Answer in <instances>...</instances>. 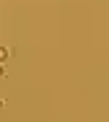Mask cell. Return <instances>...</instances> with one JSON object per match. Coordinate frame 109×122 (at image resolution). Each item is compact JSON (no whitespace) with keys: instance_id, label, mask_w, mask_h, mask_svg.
<instances>
[{"instance_id":"1","label":"cell","mask_w":109,"mask_h":122,"mask_svg":"<svg viewBox=\"0 0 109 122\" xmlns=\"http://www.w3.org/2000/svg\"><path fill=\"white\" fill-rule=\"evenodd\" d=\"M8 55H10L8 47H3V44H0V62H5V60H8Z\"/></svg>"},{"instance_id":"2","label":"cell","mask_w":109,"mask_h":122,"mask_svg":"<svg viewBox=\"0 0 109 122\" xmlns=\"http://www.w3.org/2000/svg\"><path fill=\"white\" fill-rule=\"evenodd\" d=\"M3 73H5V68H3V62H0V75H3Z\"/></svg>"},{"instance_id":"3","label":"cell","mask_w":109,"mask_h":122,"mask_svg":"<svg viewBox=\"0 0 109 122\" xmlns=\"http://www.w3.org/2000/svg\"><path fill=\"white\" fill-rule=\"evenodd\" d=\"M3 104H5V101H3V99H0V109H3Z\"/></svg>"}]
</instances>
